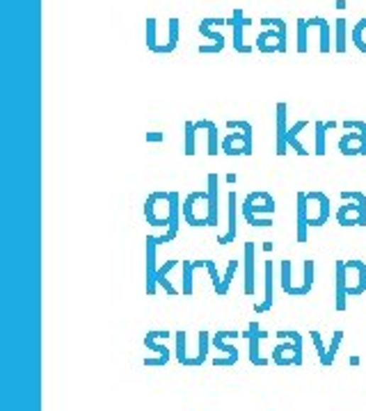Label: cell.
Wrapping results in <instances>:
<instances>
[{
	"label": "cell",
	"mask_w": 366,
	"mask_h": 411,
	"mask_svg": "<svg viewBox=\"0 0 366 411\" xmlns=\"http://www.w3.org/2000/svg\"><path fill=\"white\" fill-rule=\"evenodd\" d=\"M277 210L274 199L268 192H250L245 199H243L240 213L250 226H257V229H268L272 226V215Z\"/></svg>",
	"instance_id": "obj_1"
},
{
	"label": "cell",
	"mask_w": 366,
	"mask_h": 411,
	"mask_svg": "<svg viewBox=\"0 0 366 411\" xmlns=\"http://www.w3.org/2000/svg\"><path fill=\"white\" fill-rule=\"evenodd\" d=\"M259 26H263L257 37L259 53H287V21L279 16H263Z\"/></svg>",
	"instance_id": "obj_2"
},
{
	"label": "cell",
	"mask_w": 366,
	"mask_h": 411,
	"mask_svg": "<svg viewBox=\"0 0 366 411\" xmlns=\"http://www.w3.org/2000/svg\"><path fill=\"white\" fill-rule=\"evenodd\" d=\"M229 130L236 133H227L222 137V153L225 156H252L254 151V135H252V123L243 121V119H231L227 121Z\"/></svg>",
	"instance_id": "obj_3"
},
{
	"label": "cell",
	"mask_w": 366,
	"mask_h": 411,
	"mask_svg": "<svg viewBox=\"0 0 366 411\" xmlns=\"http://www.w3.org/2000/svg\"><path fill=\"white\" fill-rule=\"evenodd\" d=\"M211 213H213V206L206 190L190 192L181 203L183 222L188 226H211Z\"/></svg>",
	"instance_id": "obj_4"
},
{
	"label": "cell",
	"mask_w": 366,
	"mask_h": 411,
	"mask_svg": "<svg viewBox=\"0 0 366 411\" xmlns=\"http://www.w3.org/2000/svg\"><path fill=\"white\" fill-rule=\"evenodd\" d=\"M314 270H316V261L307 259L302 267V283L293 281V263L282 261L279 265V279H282V291L291 297H307L314 288Z\"/></svg>",
	"instance_id": "obj_5"
},
{
	"label": "cell",
	"mask_w": 366,
	"mask_h": 411,
	"mask_svg": "<svg viewBox=\"0 0 366 411\" xmlns=\"http://www.w3.org/2000/svg\"><path fill=\"white\" fill-rule=\"evenodd\" d=\"M343 135L339 137V151L343 156H366V121L360 119H345L341 121Z\"/></svg>",
	"instance_id": "obj_6"
},
{
	"label": "cell",
	"mask_w": 366,
	"mask_h": 411,
	"mask_svg": "<svg viewBox=\"0 0 366 411\" xmlns=\"http://www.w3.org/2000/svg\"><path fill=\"white\" fill-rule=\"evenodd\" d=\"M274 336L284 341L272 349L274 366H302V336L298 332H287V329H282Z\"/></svg>",
	"instance_id": "obj_7"
},
{
	"label": "cell",
	"mask_w": 366,
	"mask_h": 411,
	"mask_svg": "<svg viewBox=\"0 0 366 411\" xmlns=\"http://www.w3.org/2000/svg\"><path fill=\"white\" fill-rule=\"evenodd\" d=\"M147 48L156 55H170L174 53L179 46V18H170L167 21V41H158L156 28L158 21L154 16H149L147 21Z\"/></svg>",
	"instance_id": "obj_8"
},
{
	"label": "cell",
	"mask_w": 366,
	"mask_h": 411,
	"mask_svg": "<svg viewBox=\"0 0 366 411\" xmlns=\"http://www.w3.org/2000/svg\"><path fill=\"white\" fill-rule=\"evenodd\" d=\"M145 218L147 224L167 229L172 220V192H151L145 201Z\"/></svg>",
	"instance_id": "obj_9"
},
{
	"label": "cell",
	"mask_w": 366,
	"mask_h": 411,
	"mask_svg": "<svg viewBox=\"0 0 366 411\" xmlns=\"http://www.w3.org/2000/svg\"><path fill=\"white\" fill-rule=\"evenodd\" d=\"M220 26H227V18H222V16H206V18L199 21L197 33L211 41V44H206V46H199V53L201 55L222 53V48H225V37H222L220 33H213V28H220Z\"/></svg>",
	"instance_id": "obj_10"
},
{
	"label": "cell",
	"mask_w": 366,
	"mask_h": 411,
	"mask_svg": "<svg viewBox=\"0 0 366 411\" xmlns=\"http://www.w3.org/2000/svg\"><path fill=\"white\" fill-rule=\"evenodd\" d=\"M238 336H243V334L236 332V329H229V332H216L211 336V345L216 347L218 352H222V356L213 359V366H236L238 364V347H233L229 343Z\"/></svg>",
	"instance_id": "obj_11"
},
{
	"label": "cell",
	"mask_w": 366,
	"mask_h": 411,
	"mask_svg": "<svg viewBox=\"0 0 366 411\" xmlns=\"http://www.w3.org/2000/svg\"><path fill=\"white\" fill-rule=\"evenodd\" d=\"M172 334L170 332H162V329H154V332H147V336L142 338V345H145L149 352H154L156 356H149L145 359V366L147 368H154V366H167L170 361V349L167 345H162L160 341H167Z\"/></svg>",
	"instance_id": "obj_12"
},
{
	"label": "cell",
	"mask_w": 366,
	"mask_h": 411,
	"mask_svg": "<svg viewBox=\"0 0 366 411\" xmlns=\"http://www.w3.org/2000/svg\"><path fill=\"white\" fill-rule=\"evenodd\" d=\"M307 215H309V226L318 229L325 226L330 220V197L325 192H307Z\"/></svg>",
	"instance_id": "obj_13"
},
{
	"label": "cell",
	"mask_w": 366,
	"mask_h": 411,
	"mask_svg": "<svg viewBox=\"0 0 366 411\" xmlns=\"http://www.w3.org/2000/svg\"><path fill=\"white\" fill-rule=\"evenodd\" d=\"M243 293L254 295L257 293V242H245L243 247Z\"/></svg>",
	"instance_id": "obj_14"
},
{
	"label": "cell",
	"mask_w": 366,
	"mask_h": 411,
	"mask_svg": "<svg viewBox=\"0 0 366 411\" xmlns=\"http://www.w3.org/2000/svg\"><path fill=\"white\" fill-rule=\"evenodd\" d=\"M252 21L250 18H245V12H243L240 7H236L231 12V16L227 18V26H231V30H233V50L236 53H243V55H248V53H252V46L245 41V37H243V30H245V26H250Z\"/></svg>",
	"instance_id": "obj_15"
},
{
	"label": "cell",
	"mask_w": 366,
	"mask_h": 411,
	"mask_svg": "<svg viewBox=\"0 0 366 411\" xmlns=\"http://www.w3.org/2000/svg\"><path fill=\"white\" fill-rule=\"evenodd\" d=\"M345 281H348V295L357 297L366 293V263L364 261H345Z\"/></svg>",
	"instance_id": "obj_16"
},
{
	"label": "cell",
	"mask_w": 366,
	"mask_h": 411,
	"mask_svg": "<svg viewBox=\"0 0 366 411\" xmlns=\"http://www.w3.org/2000/svg\"><path fill=\"white\" fill-rule=\"evenodd\" d=\"M287 103H277L274 106V153L284 156L289 151L287 144V133H289V123H287Z\"/></svg>",
	"instance_id": "obj_17"
},
{
	"label": "cell",
	"mask_w": 366,
	"mask_h": 411,
	"mask_svg": "<svg viewBox=\"0 0 366 411\" xmlns=\"http://www.w3.org/2000/svg\"><path fill=\"white\" fill-rule=\"evenodd\" d=\"M337 222L341 226H366V206L360 201H343L337 210Z\"/></svg>",
	"instance_id": "obj_18"
},
{
	"label": "cell",
	"mask_w": 366,
	"mask_h": 411,
	"mask_svg": "<svg viewBox=\"0 0 366 411\" xmlns=\"http://www.w3.org/2000/svg\"><path fill=\"white\" fill-rule=\"evenodd\" d=\"M156 249H158V238L156 235H147L145 240V254H147V295H156V274H158V265H156Z\"/></svg>",
	"instance_id": "obj_19"
},
{
	"label": "cell",
	"mask_w": 366,
	"mask_h": 411,
	"mask_svg": "<svg viewBox=\"0 0 366 411\" xmlns=\"http://www.w3.org/2000/svg\"><path fill=\"white\" fill-rule=\"evenodd\" d=\"M243 336H245L248 347H250V364H252V366H259V368L268 366V359H266V356H261V352H259L261 338H266V334L261 332L259 322H250V325H248V332L243 334Z\"/></svg>",
	"instance_id": "obj_20"
},
{
	"label": "cell",
	"mask_w": 366,
	"mask_h": 411,
	"mask_svg": "<svg viewBox=\"0 0 366 411\" xmlns=\"http://www.w3.org/2000/svg\"><path fill=\"white\" fill-rule=\"evenodd\" d=\"M227 203H229V224H227V233L218 235L220 244H229L238 240V194L233 190L227 194Z\"/></svg>",
	"instance_id": "obj_21"
},
{
	"label": "cell",
	"mask_w": 366,
	"mask_h": 411,
	"mask_svg": "<svg viewBox=\"0 0 366 411\" xmlns=\"http://www.w3.org/2000/svg\"><path fill=\"white\" fill-rule=\"evenodd\" d=\"M334 272H337V281H334V306L337 311H345L348 308V281H345V261L334 263Z\"/></svg>",
	"instance_id": "obj_22"
},
{
	"label": "cell",
	"mask_w": 366,
	"mask_h": 411,
	"mask_svg": "<svg viewBox=\"0 0 366 411\" xmlns=\"http://www.w3.org/2000/svg\"><path fill=\"white\" fill-rule=\"evenodd\" d=\"M296 240L298 242H307V233H309V215H307V192H298L296 194Z\"/></svg>",
	"instance_id": "obj_23"
},
{
	"label": "cell",
	"mask_w": 366,
	"mask_h": 411,
	"mask_svg": "<svg viewBox=\"0 0 366 411\" xmlns=\"http://www.w3.org/2000/svg\"><path fill=\"white\" fill-rule=\"evenodd\" d=\"M307 26H309V30H314V28L318 30V35H321L318 50H321L323 55H328L330 50H332V28H330V21L325 18V16H311V18H307Z\"/></svg>",
	"instance_id": "obj_24"
},
{
	"label": "cell",
	"mask_w": 366,
	"mask_h": 411,
	"mask_svg": "<svg viewBox=\"0 0 366 411\" xmlns=\"http://www.w3.org/2000/svg\"><path fill=\"white\" fill-rule=\"evenodd\" d=\"M206 192H209L211 206H213L211 226H218L220 224V176H218V174H209V179H206Z\"/></svg>",
	"instance_id": "obj_25"
},
{
	"label": "cell",
	"mask_w": 366,
	"mask_h": 411,
	"mask_svg": "<svg viewBox=\"0 0 366 411\" xmlns=\"http://www.w3.org/2000/svg\"><path fill=\"white\" fill-rule=\"evenodd\" d=\"M272 286H274V263L272 261H266V297L254 304V311L257 313H268L272 304H274V293H272Z\"/></svg>",
	"instance_id": "obj_26"
},
{
	"label": "cell",
	"mask_w": 366,
	"mask_h": 411,
	"mask_svg": "<svg viewBox=\"0 0 366 411\" xmlns=\"http://www.w3.org/2000/svg\"><path fill=\"white\" fill-rule=\"evenodd\" d=\"M307 126H309V121L307 119H300V121L293 123V126H289V133H287L289 149H293V153H298V156H309V151L300 144V133L307 128Z\"/></svg>",
	"instance_id": "obj_27"
},
{
	"label": "cell",
	"mask_w": 366,
	"mask_h": 411,
	"mask_svg": "<svg viewBox=\"0 0 366 411\" xmlns=\"http://www.w3.org/2000/svg\"><path fill=\"white\" fill-rule=\"evenodd\" d=\"M177 265H179V261H177V259H170V261H165V265H160V267H158V274H156V281H158V286H160L162 291H165L170 297H177V295H179V291H177V288L172 286V281L167 279L170 272L174 270Z\"/></svg>",
	"instance_id": "obj_28"
},
{
	"label": "cell",
	"mask_w": 366,
	"mask_h": 411,
	"mask_svg": "<svg viewBox=\"0 0 366 411\" xmlns=\"http://www.w3.org/2000/svg\"><path fill=\"white\" fill-rule=\"evenodd\" d=\"M209 345H211V336H209V332H199V336H197V352L192 354L183 366L195 368V366H201V364H204V361H206V356H209Z\"/></svg>",
	"instance_id": "obj_29"
},
{
	"label": "cell",
	"mask_w": 366,
	"mask_h": 411,
	"mask_svg": "<svg viewBox=\"0 0 366 411\" xmlns=\"http://www.w3.org/2000/svg\"><path fill=\"white\" fill-rule=\"evenodd\" d=\"M314 153L316 156H325V151H328V144H325V137H328V121H316L314 123Z\"/></svg>",
	"instance_id": "obj_30"
},
{
	"label": "cell",
	"mask_w": 366,
	"mask_h": 411,
	"mask_svg": "<svg viewBox=\"0 0 366 411\" xmlns=\"http://www.w3.org/2000/svg\"><path fill=\"white\" fill-rule=\"evenodd\" d=\"M345 23H348V21H345V18H337V21H334V50H337L339 55H343L345 50H348V37H345Z\"/></svg>",
	"instance_id": "obj_31"
},
{
	"label": "cell",
	"mask_w": 366,
	"mask_h": 411,
	"mask_svg": "<svg viewBox=\"0 0 366 411\" xmlns=\"http://www.w3.org/2000/svg\"><path fill=\"white\" fill-rule=\"evenodd\" d=\"M197 126L195 121H186L183 123V153L186 156H195V135H197Z\"/></svg>",
	"instance_id": "obj_32"
},
{
	"label": "cell",
	"mask_w": 366,
	"mask_h": 411,
	"mask_svg": "<svg viewBox=\"0 0 366 411\" xmlns=\"http://www.w3.org/2000/svg\"><path fill=\"white\" fill-rule=\"evenodd\" d=\"M296 37H298L296 50H298V53H307V48H309V26H307V18H298L296 21Z\"/></svg>",
	"instance_id": "obj_33"
},
{
	"label": "cell",
	"mask_w": 366,
	"mask_h": 411,
	"mask_svg": "<svg viewBox=\"0 0 366 411\" xmlns=\"http://www.w3.org/2000/svg\"><path fill=\"white\" fill-rule=\"evenodd\" d=\"M206 147H209V156H218V153L222 151V140H220V130L213 121H209V128H206Z\"/></svg>",
	"instance_id": "obj_34"
},
{
	"label": "cell",
	"mask_w": 366,
	"mask_h": 411,
	"mask_svg": "<svg viewBox=\"0 0 366 411\" xmlns=\"http://www.w3.org/2000/svg\"><path fill=\"white\" fill-rule=\"evenodd\" d=\"M353 44L360 53H366V18H362L360 23L353 28Z\"/></svg>",
	"instance_id": "obj_35"
},
{
	"label": "cell",
	"mask_w": 366,
	"mask_h": 411,
	"mask_svg": "<svg viewBox=\"0 0 366 411\" xmlns=\"http://www.w3.org/2000/svg\"><path fill=\"white\" fill-rule=\"evenodd\" d=\"M236 272H238V261H229L227 270H225V276H222V291H220L218 297H227L229 286H231V279H233V276H236Z\"/></svg>",
	"instance_id": "obj_36"
},
{
	"label": "cell",
	"mask_w": 366,
	"mask_h": 411,
	"mask_svg": "<svg viewBox=\"0 0 366 411\" xmlns=\"http://www.w3.org/2000/svg\"><path fill=\"white\" fill-rule=\"evenodd\" d=\"M311 334V343L314 347H316V352H318V359H321V364L328 368L330 366V356H328V347L323 345V338H321V332H309Z\"/></svg>",
	"instance_id": "obj_37"
},
{
	"label": "cell",
	"mask_w": 366,
	"mask_h": 411,
	"mask_svg": "<svg viewBox=\"0 0 366 411\" xmlns=\"http://www.w3.org/2000/svg\"><path fill=\"white\" fill-rule=\"evenodd\" d=\"M174 341H177V361L183 366L190 356L186 349V332H174Z\"/></svg>",
	"instance_id": "obj_38"
},
{
	"label": "cell",
	"mask_w": 366,
	"mask_h": 411,
	"mask_svg": "<svg viewBox=\"0 0 366 411\" xmlns=\"http://www.w3.org/2000/svg\"><path fill=\"white\" fill-rule=\"evenodd\" d=\"M341 341H343V332H341V329H337V332H334V334H332V341H330V345H328V356H330V366L334 364V359H337V349H339Z\"/></svg>",
	"instance_id": "obj_39"
},
{
	"label": "cell",
	"mask_w": 366,
	"mask_h": 411,
	"mask_svg": "<svg viewBox=\"0 0 366 411\" xmlns=\"http://www.w3.org/2000/svg\"><path fill=\"white\" fill-rule=\"evenodd\" d=\"M204 265H206V270H209V274H211L213 291H216V295H220V291H222V279H220V274H218V267H216V263L206 259V261H204Z\"/></svg>",
	"instance_id": "obj_40"
},
{
	"label": "cell",
	"mask_w": 366,
	"mask_h": 411,
	"mask_svg": "<svg viewBox=\"0 0 366 411\" xmlns=\"http://www.w3.org/2000/svg\"><path fill=\"white\" fill-rule=\"evenodd\" d=\"M162 140H165L162 133H147V142H162Z\"/></svg>",
	"instance_id": "obj_41"
}]
</instances>
